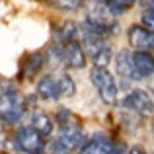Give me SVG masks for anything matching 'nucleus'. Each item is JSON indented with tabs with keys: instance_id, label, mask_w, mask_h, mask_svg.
<instances>
[{
	"instance_id": "1",
	"label": "nucleus",
	"mask_w": 154,
	"mask_h": 154,
	"mask_svg": "<svg viewBox=\"0 0 154 154\" xmlns=\"http://www.w3.org/2000/svg\"><path fill=\"white\" fill-rule=\"evenodd\" d=\"M119 8L111 2V0H105V2H96L92 4V8L88 10L86 14V29H90L92 33L96 35H105L115 31L117 27V18L119 16Z\"/></svg>"
},
{
	"instance_id": "2",
	"label": "nucleus",
	"mask_w": 154,
	"mask_h": 154,
	"mask_svg": "<svg viewBox=\"0 0 154 154\" xmlns=\"http://www.w3.org/2000/svg\"><path fill=\"white\" fill-rule=\"evenodd\" d=\"M76 90L74 80L68 74H49L39 80L37 84V94L43 100H60L72 96Z\"/></svg>"
},
{
	"instance_id": "3",
	"label": "nucleus",
	"mask_w": 154,
	"mask_h": 154,
	"mask_svg": "<svg viewBox=\"0 0 154 154\" xmlns=\"http://www.w3.org/2000/svg\"><path fill=\"white\" fill-rule=\"evenodd\" d=\"M82 39H84V45H86V53L90 57V60L94 63V66L107 68L109 60H111V47L100 35L92 33L90 29H86L82 33Z\"/></svg>"
},
{
	"instance_id": "4",
	"label": "nucleus",
	"mask_w": 154,
	"mask_h": 154,
	"mask_svg": "<svg viewBox=\"0 0 154 154\" xmlns=\"http://www.w3.org/2000/svg\"><path fill=\"white\" fill-rule=\"evenodd\" d=\"M23 113H26V100L22 98V94L14 90L0 94V119L16 123L23 117Z\"/></svg>"
},
{
	"instance_id": "5",
	"label": "nucleus",
	"mask_w": 154,
	"mask_h": 154,
	"mask_svg": "<svg viewBox=\"0 0 154 154\" xmlns=\"http://www.w3.org/2000/svg\"><path fill=\"white\" fill-rule=\"evenodd\" d=\"M51 53L57 57L60 64L68 68H82L86 64V55H84L80 43L76 41H64L63 45H55Z\"/></svg>"
},
{
	"instance_id": "6",
	"label": "nucleus",
	"mask_w": 154,
	"mask_h": 154,
	"mask_svg": "<svg viewBox=\"0 0 154 154\" xmlns=\"http://www.w3.org/2000/svg\"><path fill=\"white\" fill-rule=\"evenodd\" d=\"M90 80L94 82V86L98 88L100 98H102L105 103H115V100H117V84H115L113 74L107 70V68L94 66L90 70Z\"/></svg>"
},
{
	"instance_id": "7",
	"label": "nucleus",
	"mask_w": 154,
	"mask_h": 154,
	"mask_svg": "<svg viewBox=\"0 0 154 154\" xmlns=\"http://www.w3.org/2000/svg\"><path fill=\"white\" fill-rule=\"evenodd\" d=\"M16 144L26 154H43L45 150V139L41 133H37L31 125H23L16 133Z\"/></svg>"
},
{
	"instance_id": "8",
	"label": "nucleus",
	"mask_w": 154,
	"mask_h": 154,
	"mask_svg": "<svg viewBox=\"0 0 154 154\" xmlns=\"http://www.w3.org/2000/svg\"><path fill=\"white\" fill-rule=\"evenodd\" d=\"M121 105L127 107V109H131V111L140 113V115H144V117H148V115L154 113V100L144 90L129 92V94L121 100Z\"/></svg>"
},
{
	"instance_id": "9",
	"label": "nucleus",
	"mask_w": 154,
	"mask_h": 154,
	"mask_svg": "<svg viewBox=\"0 0 154 154\" xmlns=\"http://www.w3.org/2000/svg\"><path fill=\"white\" fill-rule=\"evenodd\" d=\"M123 144H115L103 135H96L82 146L80 154H119Z\"/></svg>"
},
{
	"instance_id": "10",
	"label": "nucleus",
	"mask_w": 154,
	"mask_h": 154,
	"mask_svg": "<svg viewBox=\"0 0 154 154\" xmlns=\"http://www.w3.org/2000/svg\"><path fill=\"white\" fill-rule=\"evenodd\" d=\"M129 43L135 47L137 51H154V33L148 31L143 26H131L129 27Z\"/></svg>"
},
{
	"instance_id": "11",
	"label": "nucleus",
	"mask_w": 154,
	"mask_h": 154,
	"mask_svg": "<svg viewBox=\"0 0 154 154\" xmlns=\"http://www.w3.org/2000/svg\"><path fill=\"white\" fill-rule=\"evenodd\" d=\"M82 140H84V131L78 127V125L70 123V125H64V127H60L57 143H60L63 146H66L68 150H72V148L80 146V143H82Z\"/></svg>"
},
{
	"instance_id": "12",
	"label": "nucleus",
	"mask_w": 154,
	"mask_h": 154,
	"mask_svg": "<svg viewBox=\"0 0 154 154\" xmlns=\"http://www.w3.org/2000/svg\"><path fill=\"white\" fill-rule=\"evenodd\" d=\"M133 64H135L137 78H146L154 74V55L146 51H135L133 53Z\"/></svg>"
},
{
	"instance_id": "13",
	"label": "nucleus",
	"mask_w": 154,
	"mask_h": 154,
	"mask_svg": "<svg viewBox=\"0 0 154 154\" xmlns=\"http://www.w3.org/2000/svg\"><path fill=\"white\" fill-rule=\"evenodd\" d=\"M115 68L117 74L125 80H135L137 72H135V64H133V55L129 51H119L115 57Z\"/></svg>"
},
{
	"instance_id": "14",
	"label": "nucleus",
	"mask_w": 154,
	"mask_h": 154,
	"mask_svg": "<svg viewBox=\"0 0 154 154\" xmlns=\"http://www.w3.org/2000/svg\"><path fill=\"white\" fill-rule=\"evenodd\" d=\"M29 125L37 133H41L43 137H47V135L53 133V121H51V117L47 115V113H43V111H35L33 115H31V123Z\"/></svg>"
},
{
	"instance_id": "15",
	"label": "nucleus",
	"mask_w": 154,
	"mask_h": 154,
	"mask_svg": "<svg viewBox=\"0 0 154 154\" xmlns=\"http://www.w3.org/2000/svg\"><path fill=\"white\" fill-rule=\"evenodd\" d=\"M53 4L60 10H78L84 4V0H53Z\"/></svg>"
},
{
	"instance_id": "16",
	"label": "nucleus",
	"mask_w": 154,
	"mask_h": 154,
	"mask_svg": "<svg viewBox=\"0 0 154 154\" xmlns=\"http://www.w3.org/2000/svg\"><path fill=\"white\" fill-rule=\"evenodd\" d=\"M140 20H143V26L146 27L148 31L154 33V10H152V8H146V10L143 12V18H140Z\"/></svg>"
},
{
	"instance_id": "17",
	"label": "nucleus",
	"mask_w": 154,
	"mask_h": 154,
	"mask_svg": "<svg viewBox=\"0 0 154 154\" xmlns=\"http://www.w3.org/2000/svg\"><path fill=\"white\" fill-rule=\"evenodd\" d=\"M51 154H70V150H68L66 146H63L60 143H55L51 146Z\"/></svg>"
},
{
	"instance_id": "18",
	"label": "nucleus",
	"mask_w": 154,
	"mask_h": 154,
	"mask_svg": "<svg viewBox=\"0 0 154 154\" xmlns=\"http://www.w3.org/2000/svg\"><path fill=\"white\" fill-rule=\"evenodd\" d=\"M111 2H115L117 6H121V8H127V6H133L137 0H111Z\"/></svg>"
},
{
	"instance_id": "19",
	"label": "nucleus",
	"mask_w": 154,
	"mask_h": 154,
	"mask_svg": "<svg viewBox=\"0 0 154 154\" xmlns=\"http://www.w3.org/2000/svg\"><path fill=\"white\" fill-rule=\"evenodd\" d=\"M129 154H146V152H144L140 146H135V148H131V152H129Z\"/></svg>"
},
{
	"instance_id": "20",
	"label": "nucleus",
	"mask_w": 154,
	"mask_h": 154,
	"mask_svg": "<svg viewBox=\"0 0 154 154\" xmlns=\"http://www.w3.org/2000/svg\"><path fill=\"white\" fill-rule=\"evenodd\" d=\"M143 2H146V4H148V6H150V8H152V10H154V0H143Z\"/></svg>"
}]
</instances>
